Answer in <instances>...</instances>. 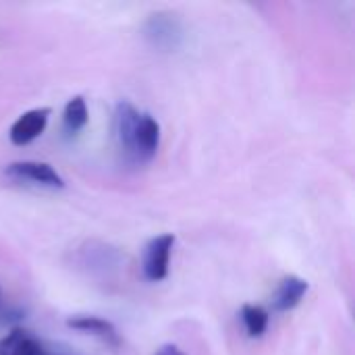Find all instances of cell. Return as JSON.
<instances>
[{"mask_svg": "<svg viewBox=\"0 0 355 355\" xmlns=\"http://www.w3.org/2000/svg\"><path fill=\"white\" fill-rule=\"evenodd\" d=\"M114 131L121 150L131 162H150L160 144V123L150 112H139L131 102L116 104Z\"/></svg>", "mask_w": 355, "mask_h": 355, "instance_id": "1", "label": "cell"}, {"mask_svg": "<svg viewBox=\"0 0 355 355\" xmlns=\"http://www.w3.org/2000/svg\"><path fill=\"white\" fill-rule=\"evenodd\" d=\"M173 248H175V235H171V233L158 235L146 245L141 270L150 283H160L168 277Z\"/></svg>", "mask_w": 355, "mask_h": 355, "instance_id": "2", "label": "cell"}, {"mask_svg": "<svg viewBox=\"0 0 355 355\" xmlns=\"http://www.w3.org/2000/svg\"><path fill=\"white\" fill-rule=\"evenodd\" d=\"M6 175L17 179V181H27L37 187H48V189H62L64 179L46 162L37 160H21L12 162L6 166Z\"/></svg>", "mask_w": 355, "mask_h": 355, "instance_id": "3", "label": "cell"}, {"mask_svg": "<svg viewBox=\"0 0 355 355\" xmlns=\"http://www.w3.org/2000/svg\"><path fill=\"white\" fill-rule=\"evenodd\" d=\"M48 119H50V108H33L23 112L8 131V137L15 146H27L33 139H37L46 127H48Z\"/></svg>", "mask_w": 355, "mask_h": 355, "instance_id": "4", "label": "cell"}, {"mask_svg": "<svg viewBox=\"0 0 355 355\" xmlns=\"http://www.w3.org/2000/svg\"><path fill=\"white\" fill-rule=\"evenodd\" d=\"M67 324L79 333H85V335H92V337H98L100 341H104L106 345L110 347H119L121 345V337H119V331L112 322L100 318V316H73L67 320Z\"/></svg>", "mask_w": 355, "mask_h": 355, "instance_id": "5", "label": "cell"}, {"mask_svg": "<svg viewBox=\"0 0 355 355\" xmlns=\"http://www.w3.org/2000/svg\"><path fill=\"white\" fill-rule=\"evenodd\" d=\"M308 289H310V285H308L306 279L295 277V275L285 277L281 281L275 297H272V308L277 312H291V310H295L302 304V300L308 293Z\"/></svg>", "mask_w": 355, "mask_h": 355, "instance_id": "6", "label": "cell"}, {"mask_svg": "<svg viewBox=\"0 0 355 355\" xmlns=\"http://www.w3.org/2000/svg\"><path fill=\"white\" fill-rule=\"evenodd\" d=\"M40 341L25 329H12L0 339V355H42Z\"/></svg>", "mask_w": 355, "mask_h": 355, "instance_id": "7", "label": "cell"}, {"mask_svg": "<svg viewBox=\"0 0 355 355\" xmlns=\"http://www.w3.org/2000/svg\"><path fill=\"white\" fill-rule=\"evenodd\" d=\"M89 121V112H87V104L81 96H73L62 112V125L67 133H79Z\"/></svg>", "mask_w": 355, "mask_h": 355, "instance_id": "8", "label": "cell"}, {"mask_svg": "<svg viewBox=\"0 0 355 355\" xmlns=\"http://www.w3.org/2000/svg\"><path fill=\"white\" fill-rule=\"evenodd\" d=\"M241 322L245 327L248 337L252 339H260L270 322V314L262 308V306H254V304H245L241 308Z\"/></svg>", "mask_w": 355, "mask_h": 355, "instance_id": "9", "label": "cell"}, {"mask_svg": "<svg viewBox=\"0 0 355 355\" xmlns=\"http://www.w3.org/2000/svg\"><path fill=\"white\" fill-rule=\"evenodd\" d=\"M148 35L150 37H154V42L158 44V46H175V37L179 35V31H177V27H175V21H171V19H162V15H158V17H154L152 21H150V27H148Z\"/></svg>", "mask_w": 355, "mask_h": 355, "instance_id": "10", "label": "cell"}, {"mask_svg": "<svg viewBox=\"0 0 355 355\" xmlns=\"http://www.w3.org/2000/svg\"><path fill=\"white\" fill-rule=\"evenodd\" d=\"M156 355H185L177 345H162L158 352H156Z\"/></svg>", "mask_w": 355, "mask_h": 355, "instance_id": "11", "label": "cell"}, {"mask_svg": "<svg viewBox=\"0 0 355 355\" xmlns=\"http://www.w3.org/2000/svg\"><path fill=\"white\" fill-rule=\"evenodd\" d=\"M0 306H2V289H0Z\"/></svg>", "mask_w": 355, "mask_h": 355, "instance_id": "12", "label": "cell"}, {"mask_svg": "<svg viewBox=\"0 0 355 355\" xmlns=\"http://www.w3.org/2000/svg\"><path fill=\"white\" fill-rule=\"evenodd\" d=\"M42 355H48V354H42Z\"/></svg>", "mask_w": 355, "mask_h": 355, "instance_id": "13", "label": "cell"}]
</instances>
